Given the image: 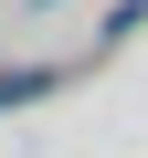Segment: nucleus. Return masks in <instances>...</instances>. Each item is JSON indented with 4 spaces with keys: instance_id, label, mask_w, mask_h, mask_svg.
Returning <instances> with one entry per match:
<instances>
[{
    "instance_id": "nucleus-1",
    "label": "nucleus",
    "mask_w": 148,
    "mask_h": 158,
    "mask_svg": "<svg viewBox=\"0 0 148 158\" xmlns=\"http://www.w3.org/2000/svg\"><path fill=\"white\" fill-rule=\"evenodd\" d=\"M53 74H0V106H21V95H42Z\"/></svg>"
}]
</instances>
